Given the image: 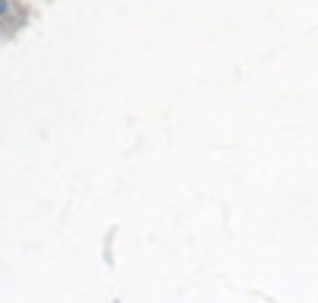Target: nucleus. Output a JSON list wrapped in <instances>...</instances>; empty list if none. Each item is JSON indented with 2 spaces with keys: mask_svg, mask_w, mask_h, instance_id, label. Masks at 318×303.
Returning <instances> with one entry per match:
<instances>
[{
  "mask_svg": "<svg viewBox=\"0 0 318 303\" xmlns=\"http://www.w3.org/2000/svg\"><path fill=\"white\" fill-rule=\"evenodd\" d=\"M3 10H6V6H3V0H0V13H3Z\"/></svg>",
  "mask_w": 318,
  "mask_h": 303,
  "instance_id": "f257e3e1",
  "label": "nucleus"
}]
</instances>
